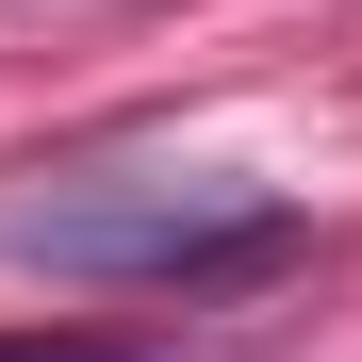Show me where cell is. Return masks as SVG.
<instances>
[{"label":"cell","mask_w":362,"mask_h":362,"mask_svg":"<svg viewBox=\"0 0 362 362\" xmlns=\"http://www.w3.org/2000/svg\"><path fill=\"white\" fill-rule=\"evenodd\" d=\"M0 247L49 280H132V296H198V280H264L296 247V214L264 198H198V181H148V198H17Z\"/></svg>","instance_id":"obj_1"},{"label":"cell","mask_w":362,"mask_h":362,"mask_svg":"<svg viewBox=\"0 0 362 362\" xmlns=\"http://www.w3.org/2000/svg\"><path fill=\"white\" fill-rule=\"evenodd\" d=\"M0 362H115V346H83V329H17Z\"/></svg>","instance_id":"obj_2"}]
</instances>
